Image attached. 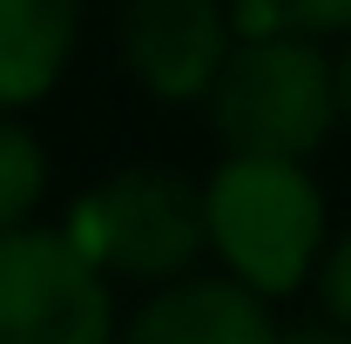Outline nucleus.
Here are the masks:
<instances>
[{"mask_svg":"<svg viewBox=\"0 0 351 344\" xmlns=\"http://www.w3.org/2000/svg\"><path fill=\"white\" fill-rule=\"evenodd\" d=\"M82 41V0H0V115L54 95Z\"/></svg>","mask_w":351,"mask_h":344,"instance_id":"0eeeda50","label":"nucleus"},{"mask_svg":"<svg viewBox=\"0 0 351 344\" xmlns=\"http://www.w3.org/2000/svg\"><path fill=\"white\" fill-rule=\"evenodd\" d=\"M230 41L237 27L223 0H122V21H115L122 68L156 101H203Z\"/></svg>","mask_w":351,"mask_h":344,"instance_id":"39448f33","label":"nucleus"},{"mask_svg":"<svg viewBox=\"0 0 351 344\" xmlns=\"http://www.w3.org/2000/svg\"><path fill=\"white\" fill-rule=\"evenodd\" d=\"M115 344H277V317L237 277H169L115 324Z\"/></svg>","mask_w":351,"mask_h":344,"instance_id":"423d86ee","label":"nucleus"},{"mask_svg":"<svg viewBox=\"0 0 351 344\" xmlns=\"http://www.w3.org/2000/svg\"><path fill=\"white\" fill-rule=\"evenodd\" d=\"M311 277H317V310H324V324L351 331V223L338 230V236H324Z\"/></svg>","mask_w":351,"mask_h":344,"instance_id":"9d476101","label":"nucleus"},{"mask_svg":"<svg viewBox=\"0 0 351 344\" xmlns=\"http://www.w3.org/2000/svg\"><path fill=\"white\" fill-rule=\"evenodd\" d=\"M0 344H115V284L61 230H7Z\"/></svg>","mask_w":351,"mask_h":344,"instance_id":"20e7f679","label":"nucleus"},{"mask_svg":"<svg viewBox=\"0 0 351 344\" xmlns=\"http://www.w3.org/2000/svg\"><path fill=\"white\" fill-rule=\"evenodd\" d=\"M47 196V156L21 115H0V236L21 230Z\"/></svg>","mask_w":351,"mask_h":344,"instance_id":"6e6552de","label":"nucleus"},{"mask_svg":"<svg viewBox=\"0 0 351 344\" xmlns=\"http://www.w3.org/2000/svg\"><path fill=\"white\" fill-rule=\"evenodd\" d=\"M210 129L230 156H284L304 162L317 156L338 129V101H331V54L311 34H237L223 47L217 75L203 88Z\"/></svg>","mask_w":351,"mask_h":344,"instance_id":"f257e3e1","label":"nucleus"},{"mask_svg":"<svg viewBox=\"0 0 351 344\" xmlns=\"http://www.w3.org/2000/svg\"><path fill=\"white\" fill-rule=\"evenodd\" d=\"M108 284H169L189 277L210 250L203 236V182L162 162H129L88 189L61 230Z\"/></svg>","mask_w":351,"mask_h":344,"instance_id":"7ed1b4c3","label":"nucleus"},{"mask_svg":"<svg viewBox=\"0 0 351 344\" xmlns=\"http://www.w3.org/2000/svg\"><path fill=\"white\" fill-rule=\"evenodd\" d=\"M243 27L263 34V27H284V34H351V0H243Z\"/></svg>","mask_w":351,"mask_h":344,"instance_id":"1a4fd4ad","label":"nucleus"},{"mask_svg":"<svg viewBox=\"0 0 351 344\" xmlns=\"http://www.w3.org/2000/svg\"><path fill=\"white\" fill-rule=\"evenodd\" d=\"M331 101H338V122L351 129V41L338 47V61H331Z\"/></svg>","mask_w":351,"mask_h":344,"instance_id":"9b49d317","label":"nucleus"},{"mask_svg":"<svg viewBox=\"0 0 351 344\" xmlns=\"http://www.w3.org/2000/svg\"><path fill=\"white\" fill-rule=\"evenodd\" d=\"M277 344H351V331H338V324H298V331H277Z\"/></svg>","mask_w":351,"mask_h":344,"instance_id":"f8f14e48","label":"nucleus"},{"mask_svg":"<svg viewBox=\"0 0 351 344\" xmlns=\"http://www.w3.org/2000/svg\"><path fill=\"white\" fill-rule=\"evenodd\" d=\"M203 236L237 284H250L257 297H291L311 284V263L331 236L324 189L304 162L284 156H223L203 182Z\"/></svg>","mask_w":351,"mask_h":344,"instance_id":"f03ea898","label":"nucleus"}]
</instances>
